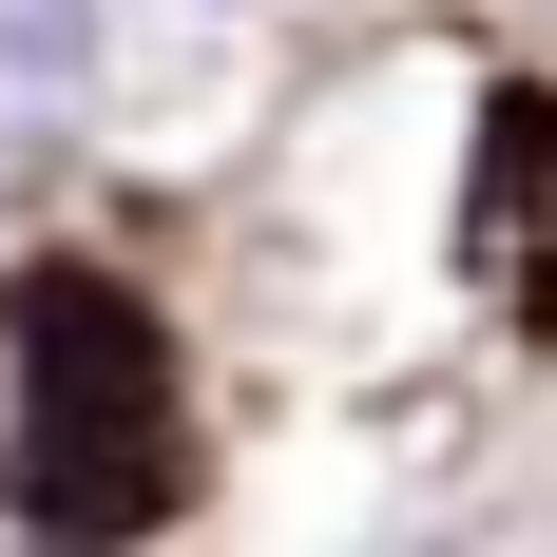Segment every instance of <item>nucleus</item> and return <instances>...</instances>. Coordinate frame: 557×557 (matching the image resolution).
<instances>
[{"label":"nucleus","instance_id":"obj_1","mask_svg":"<svg viewBox=\"0 0 557 557\" xmlns=\"http://www.w3.org/2000/svg\"><path fill=\"white\" fill-rule=\"evenodd\" d=\"M0 366H20V404H0V500H20V539H77V557L154 539L173 481H193L173 327L115 270H20L0 288Z\"/></svg>","mask_w":557,"mask_h":557},{"label":"nucleus","instance_id":"obj_2","mask_svg":"<svg viewBox=\"0 0 557 557\" xmlns=\"http://www.w3.org/2000/svg\"><path fill=\"white\" fill-rule=\"evenodd\" d=\"M97 77H115V0H0V135L97 115Z\"/></svg>","mask_w":557,"mask_h":557},{"label":"nucleus","instance_id":"obj_3","mask_svg":"<svg viewBox=\"0 0 557 557\" xmlns=\"http://www.w3.org/2000/svg\"><path fill=\"white\" fill-rule=\"evenodd\" d=\"M193 20H231V0H193Z\"/></svg>","mask_w":557,"mask_h":557}]
</instances>
